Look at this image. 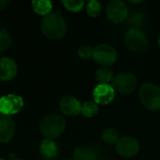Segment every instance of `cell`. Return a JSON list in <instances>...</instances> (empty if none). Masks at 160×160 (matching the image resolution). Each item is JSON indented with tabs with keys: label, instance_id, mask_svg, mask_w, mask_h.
Segmentation results:
<instances>
[{
	"label": "cell",
	"instance_id": "cell-24",
	"mask_svg": "<svg viewBox=\"0 0 160 160\" xmlns=\"http://www.w3.org/2000/svg\"><path fill=\"white\" fill-rule=\"evenodd\" d=\"M94 49H92L89 45H82L78 49V55L82 59H89L93 56Z\"/></svg>",
	"mask_w": 160,
	"mask_h": 160
},
{
	"label": "cell",
	"instance_id": "cell-14",
	"mask_svg": "<svg viewBox=\"0 0 160 160\" xmlns=\"http://www.w3.org/2000/svg\"><path fill=\"white\" fill-rule=\"evenodd\" d=\"M39 151L44 158L52 159L58 155V146L53 140L45 139L40 143Z\"/></svg>",
	"mask_w": 160,
	"mask_h": 160
},
{
	"label": "cell",
	"instance_id": "cell-6",
	"mask_svg": "<svg viewBox=\"0 0 160 160\" xmlns=\"http://www.w3.org/2000/svg\"><path fill=\"white\" fill-rule=\"evenodd\" d=\"M137 78L130 72H120L113 77L112 86L121 94L131 93L137 85Z\"/></svg>",
	"mask_w": 160,
	"mask_h": 160
},
{
	"label": "cell",
	"instance_id": "cell-28",
	"mask_svg": "<svg viewBox=\"0 0 160 160\" xmlns=\"http://www.w3.org/2000/svg\"><path fill=\"white\" fill-rule=\"evenodd\" d=\"M0 160H5V159H3V158H0Z\"/></svg>",
	"mask_w": 160,
	"mask_h": 160
},
{
	"label": "cell",
	"instance_id": "cell-19",
	"mask_svg": "<svg viewBox=\"0 0 160 160\" xmlns=\"http://www.w3.org/2000/svg\"><path fill=\"white\" fill-rule=\"evenodd\" d=\"M98 106L95 102L86 101L83 104H82L81 112L85 117H93L98 113Z\"/></svg>",
	"mask_w": 160,
	"mask_h": 160
},
{
	"label": "cell",
	"instance_id": "cell-15",
	"mask_svg": "<svg viewBox=\"0 0 160 160\" xmlns=\"http://www.w3.org/2000/svg\"><path fill=\"white\" fill-rule=\"evenodd\" d=\"M32 8L37 14L45 17L51 14L52 4L49 0H34L32 2Z\"/></svg>",
	"mask_w": 160,
	"mask_h": 160
},
{
	"label": "cell",
	"instance_id": "cell-21",
	"mask_svg": "<svg viewBox=\"0 0 160 160\" xmlns=\"http://www.w3.org/2000/svg\"><path fill=\"white\" fill-rule=\"evenodd\" d=\"M62 3L67 9L73 12L80 11L84 5V2L82 0H64Z\"/></svg>",
	"mask_w": 160,
	"mask_h": 160
},
{
	"label": "cell",
	"instance_id": "cell-12",
	"mask_svg": "<svg viewBox=\"0 0 160 160\" xmlns=\"http://www.w3.org/2000/svg\"><path fill=\"white\" fill-rule=\"evenodd\" d=\"M60 111L68 116H75L81 113L82 104L81 102L74 97L67 96L63 98L59 103Z\"/></svg>",
	"mask_w": 160,
	"mask_h": 160
},
{
	"label": "cell",
	"instance_id": "cell-23",
	"mask_svg": "<svg viewBox=\"0 0 160 160\" xmlns=\"http://www.w3.org/2000/svg\"><path fill=\"white\" fill-rule=\"evenodd\" d=\"M143 20H144V17L142 16V14H141L139 12H136V13H133L129 17L128 23L130 25H132L133 28H137L138 29V27H140L141 25H142Z\"/></svg>",
	"mask_w": 160,
	"mask_h": 160
},
{
	"label": "cell",
	"instance_id": "cell-16",
	"mask_svg": "<svg viewBox=\"0 0 160 160\" xmlns=\"http://www.w3.org/2000/svg\"><path fill=\"white\" fill-rule=\"evenodd\" d=\"M73 160H96V154L88 147L80 146L73 152Z\"/></svg>",
	"mask_w": 160,
	"mask_h": 160
},
{
	"label": "cell",
	"instance_id": "cell-5",
	"mask_svg": "<svg viewBox=\"0 0 160 160\" xmlns=\"http://www.w3.org/2000/svg\"><path fill=\"white\" fill-rule=\"evenodd\" d=\"M93 58L98 64L108 68L116 62L117 52L111 45L99 44L94 49Z\"/></svg>",
	"mask_w": 160,
	"mask_h": 160
},
{
	"label": "cell",
	"instance_id": "cell-17",
	"mask_svg": "<svg viewBox=\"0 0 160 160\" xmlns=\"http://www.w3.org/2000/svg\"><path fill=\"white\" fill-rule=\"evenodd\" d=\"M113 77L114 76L112 69L106 67L98 68L96 72V78L98 82H100V84H109V82H112Z\"/></svg>",
	"mask_w": 160,
	"mask_h": 160
},
{
	"label": "cell",
	"instance_id": "cell-10",
	"mask_svg": "<svg viewBox=\"0 0 160 160\" xmlns=\"http://www.w3.org/2000/svg\"><path fill=\"white\" fill-rule=\"evenodd\" d=\"M95 103L106 105L111 103L115 97V90L110 84H98L93 92Z\"/></svg>",
	"mask_w": 160,
	"mask_h": 160
},
{
	"label": "cell",
	"instance_id": "cell-1",
	"mask_svg": "<svg viewBox=\"0 0 160 160\" xmlns=\"http://www.w3.org/2000/svg\"><path fill=\"white\" fill-rule=\"evenodd\" d=\"M41 32L50 39H60L67 33V24L65 20L58 14L51 13L41 20Z\"/></svg>",
	"mask_w": 160,
	"mask_h": 160
},
{
	"label": "cell",
	"instance_id": "cell-4",
	"mask_svg": "<svg viewBox=\"0 0 160 160\" xmlns=\"http://www.w3.org/2000/svg\"><path fill=\"white\" fill-rule=\"evenodd\" d=\"M23 107V99L15 94H8L0 98V113L10 116L17 114Z\"/></svg>",
	"mask_w": 160,
	"mask_h": 160
},
{
	"label": "cell",
	"instance_id": "cell-13",
	"mask_svg": "<svg viewBox=\"0 0 160 160\" xmlns=\"http://www.w3.org/2000/svg\"><path fill=\"white\" fill-rule=\"evenodd\" d=\"M18 72V68L16 62L9 57L0 58V80L1 81H10L12 80Z\"/></svg>",
	"mask_w": 160,
	"mask_h": 160
},
{
	"label": "cell",
	"instance_id": "cell-30",
	"mask_svg": "<svg viewBox=\"0 0 160 160\" xmlns=\"http://www.w3.org/2000/svg\"><path fill=\"white\" fill-rule=\"evenodd\" d=\"M64 160H68V159H64Z\"/></svg>",
	"mask_w": 160,
	"mask_h": 160
},
{
	"label": "cell",
	"instance_id": "cell-26",
	"mask_svg": "<svg viewBox=\"0 0 160 160\" xmlns=\"http://www.w3.org/2000/svg\"><path fill=\"white\" fill-rule=\"evenodd\" d=\"M9 160H24V159H22V158H10Z\"/></svg>",
	"mask_w": 160,
	"mask_h": 160
},
{
	"label": "cell",
	"instance_id": "cell-27",
	"mask_svg": "<svg viewBox=\"0 0 160 160\" xmlns=\"http://www.w3.org/2000/svg\"><path fill=\"white\" fill-rule=\"evenodd\" d=\"M158 46H159V48H160V36H159V38H158Z\"/></svg>",
	"mask_w": 160,
	"mask_h": 160
},
{
	"label": "cell",
	"instance_id": "cell-2",
	"mask_svg": "<svg viewBox=\"0 0 160 160\" xmlns=\"http://www.w3.org/2000/svg\"><path fill=\"white\" fill-rule=\"evenodd\" d=\"M67 122L65 118L59 114L52 113L46 115L40 122L39 129L46 139H55L59 137L66 129Z\"/></svg>",
	"mask_w": 160,
	"mask_h": 160
},
{
	"label": "cell",
	"instance_id": "cell-8",
	"mask_svg": "<svg viewBox=\"0 0 160 160\" xmlns=\"http://www.w3.org/2000/svg\"><path fill=\"white\" fill-rule=\"evenodd\" d=\"M107 17L112 22H122L128 17V10L125 3L119 0H112L109 2L106 8Z\"/></svg>",
	"mask_w": 160,
	"mask_h": 160
},
{
	"label": "cell",
	"instance_id": "cell-7",
	"mask_svg": "<svg viewBox=\"0 0 160 160\" xmlns=\"http://www.w3.org/2000/svg\"><path fill=\"white\" fill-rule=\"evenodd\" d=\"M126 43L134 52H143L147 49L149 41L142 30L139 28H131L126 35Z\"/></svg>",
	"mask_w": 160,
	"mask_h": 160
},
{
	"label": "cell",
	"instance_id": "cell-18",
	"mask_svg": "<svg viewBox=\"0 0 160 160\" xmlns=\"http://www.w3.org/2000/svg\"><path fill=\"white\" fill-rule=\"evenodd\" d=\"M102 140L105 143H107L109 145L115 144L119 141L118 132L113 128H107L102 133Z\"/></svg>",
	"mask_w": 160,
	"mask_h": 160
},
{
	"label": "cell",
	"instance_id": "cell-25",
	"mask_svg": "<svg viewBox=\"0 0 160 160\" xmlns=\"http://www.w3.org/2000/svg\"><path fill=\"white\" fill-rule=\"evenodd\" d=\"M8 5V1L7 0H0V10L5 9Z\"/></svg>",
	"mask_w": 160,
	"mask_h": 160
},
{
	"label": "cell",
	"instance_id": "cell-11",
	"mask_svg": "<svg viewBox=\"0 0 160 160\" xmlns=\"http://www.w3.org/2000/svg\"><path fill=\"white\" fill-rule=\"evenodd\" d=\"M16 125L10 116L0 114V142L6 143L11 141L15 134Z\"/></svg>",
	"mask_w": 160,
	"mask_h": 160
},
{
	"label": "cell",
	"instance_id": "cell-29",
	"mask_svg": "<svg viewBox=\"0 0 160 160\" xmlns=\"http://www.w3.org/2000/svg\"><path fill=\"white\" fill-rule=\"evenodd\" d=\"M101 160H108V159H101Z\"/></svg>",
	"mask_w": 160,
	"mask_h": 160
},
{
	"label": "cell",
	"instance_id": "cell-20",
	"mask_svg": "<svg viewBox=\"0 0 160 160\" xmlns=\"http://www.w3.org/2000/svg\"><path fill=\"white\" fill-rule=\"evenodd\" d=\"M11 43L12 38L10 34L7 30L0 28V52L7 51L10 47Z\"/></svg>",
	"mask_w": 160,
	"mask_h": 160
},
{
	"label": "cell",
	"instance_id": "cell-9",
	"mask_svg": "<svg viewBox=\"0 0 160 160\" xmlns=\"http://www.w3.org/2000/svg\"><path fill=\"white\" fill-rule=\"evenodd\" d=\"M116 150L118 154L124 158H132L139 153L140 143L135 138L126 136L119 139L116 143Z\"/></svg>",
	"mask_w": 160,
	"mask_h": 160
},
{
	"label": "cell",
	"instance_id": "cell-3",
	"mask_svg": "<svg viewBox=\"0 0 160 160\" xmlns=\"http://www.w3.org/2000/svg\"><path fill=\"white\" fill-rule=\"evenodd\" d=\"M140 98L142 103L150 111L160 109V88L154 83H144L140 89Z\"/></svg>",
	"mask_w": 160,
	"mask_h": 160
},
{
	"label": "cell",
	"instance_id": "cell-22",
	"mask_svg": "<svg viewBox=\"0 0 160 160\" xmlns=\"http://www.w3.org/2000/svg\"><path fill=\"white\" fill-rule=\"evenodd\" d=\"M86 11L89 16L91 17H98L101 11V4L98 1L92 0L87 4Z\"/></svg>",
	"mask_w": 160,
	"mask_h": 160
}]
</instances>
